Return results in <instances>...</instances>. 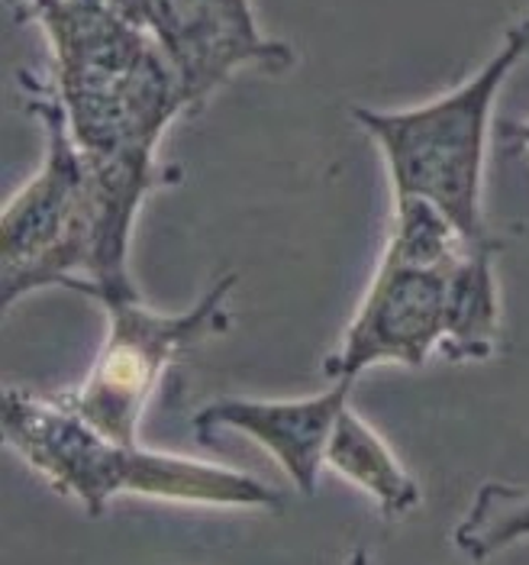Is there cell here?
I'll return each mask as SVG.
<instances>
[{
  "instance_id": "cell-11",
  "label": "cell",
  "mask_w": 529,
  "mask_h": 565,
  "mask_svg": "<svg viewBox=\"0 0 529 565\" xmlns=\"http://www.w3.org/2000/svg\"><path fill=\"white\" fill-rule=\"evenodd\" d=\"M529 540V488L487 481L452 530V543L468 559H490Z\"/></svg>"
},
{
  "instance_id": "cell-4",
  "label": "cell",
  "mask_w": 529,
  "mask_h": 565,
  "mask_svg": "<svg viewBox=\"0 0 529 565\" xmlns=\"http://www.w3.org/2000/svg\"><path fill=\"white\" fill-rule=\"evenodd\" d=\"M529 55V13L507 26L497 52L458 87L407 110L353 107V120L378 146L395 198H420L472 243L490 246L485 159L490 117L507 78Z\"/></svg>"
},
{
  "instance_id": "cell-12",
  "label": "cell",
  "mask_w": 529,
  "mask_h": 565,
  "mask_svg": "<svg viewBox=\"0 0 529 565\" xmlns=\"http://www.w3.org/2000/svg\"><path fill=\"white\" fill-rule=\"evenodd\" d=\"M504 132H507L514 142H520L523 149H529V117L523 120V124H507V127H504Z\"/></svg>"
},
{
  "instance_id": "cell-6",
  "label": "cell",
  "mask_w": 529,
  "mask_h": 565,
  "mask_svg": "<svg viewBox=\"0 0 529 565\" xmlns=\"http://www.w3.org/2000/svg\"><path fill=\"white\" fill-rule=\"evenodd\" d=\"M165 52L191 107H201L239 72L278 75L294 65L291 45L268 40L252 0H107Z\"/></svg>"
},
{
  "instance_id": "cell-10",
  "label": "cell",
  "mask_w": 529,
  "mask_h": 565,
  "mask_svg": "<svg viewBox=\"0 0 529 565\" xmlns=\"http://www.w3.org/2000/svg\"><path fill=\"white\" fill-rule=\"evenodd\" d=\"M500 301L494 275V246H472L452 268L445 362H482L497 347Z\"/></svg>"
},
{
  "instance_id": "cell-1",
  "label": "cell",
  "mask_w": 529,
  "mask_h": 565,
  "mask_svg": "<svg viewBox=\"0 0 529 565\" xmlns=\"http://www.w3.org/2000/svg\"><path fill=\"white\" fill-rule=\"evenodd\" d=\"M43 166L0 214L3 307L58 285L100 307L142 298L130 271L136 214L162 181L159 166L97 162L75 142L45 85L33 87Z\"/></svg>"
},
{
  "instance_id": "cell-9",
  "label": "cell",
  "mask_w": 529,
  "mask_h": 565,
  "mask_svg": "<svg viewBox=\"0 0 529 565\" xmlns=\"http://www.w3.org/2000/svg\"><path fill=\"white\" fill-rule=\"evenodd\" d=\"M326 469L361 488L385 518H407L423 501L417 479L403 469L385 436L355 411L353 401L343 407L333 427L326 446Z\"/></svg>"
},
{
  "instance_id": "cell-7",
  "label": "cell",
  "mask_w": 529,
  "mask_h": 565,
  "mask_svg": "<svg viewBox=\"0 0 529 565\" xmlns=\"http://www.w3.org/2000/svg\"><path fill=\"white\" fill-rule=\"evenodd\" d=\"M462 256L407 262L385 253L343 343L326 359V379H358L365 369L385 362L420 369L442 355L449 337V285Z\"/></svg>"
},
{
  "instance_id": "cell-2",
  "label": "cell",
  "mask_w": 529,
  "mask_h": 565,
  "mask_svg": "<svg viewBox=\"0 0 529 565\" xmlns=\"http://www.w3.org/2000/svg\"><path fill=\"white\" fill-rule=\"evenodd\" d=\"M52 52L45 90L75 142L97 162L155 169V149L191 100L181 78L139 26L110 3L23 0Z\"/></svg>"
},
{
  "instance_id": "cell-13",
  "label": "cell",
  "mask_w": 529,
  "mask_h": 565,
  "mask_svg": "<svg viewBox=\"0 0 529 565\" xmlns=\"http://www.w3.org/2000/svg\"><path fill=\"white\" fill-rule=\"evenodd\" d=\"M82 3H107V0H82Z\"/></svg>"
},
{
  "instance_id": "cell-5",
  "label": "cell",
  "mask_w": 529,
  "mask_h": 565,
  "mask_svg": "<svg viewBox=\"0 0 529 565\" xmlns=\"http://www.w3.org/2000/svg\"><path fill=\"white\" fill-rule=\"evenodd\" d=\"M236 281L239 278L233 271L217 278L184 313L149 310L142 298L104 307L110 317L107 340L85 382L72 392L58 394V401L107 436L139 443L145 404L159 392L169 365L191 347L229 327L226 301Z\"/></svg>"
},
{
  "instance_id": "cell-3",
  "label": "cell",
  "mask_w": 529,
  "mask_h": 565,
  "mask_svg": "<svg viewBox=\"0 0 529 565\" xmlns=\"http://www.w3.org/2000/svg\"><path fill=\"white\" fill-rule=\"evenodd\" d=\"M3 439L33 472L90 518H100L123 494L226 511L284 508V494L268 481L107 436L58 397L20 388L3 392Z\"/></svg>"
},
{
  "instance_id": "cell-8",
  "label": "cell",
  "mask_w": 529,
  "mask_h": 565,
  "mask_svg": "<svg viewBox=\"0 0 529 565\" xmlns=\"http://www.w3.org/2000/svg\"><path fill=\"white\" fill-rule=\"evenodd\" d=\"M355 379H336L333 388L294 401H256V397H217L194 414L197 436L236 430L262 446L288 472L301 494H313L326 469V446L333 427L349 404Z\"/></svg>"
}]
</instances>
